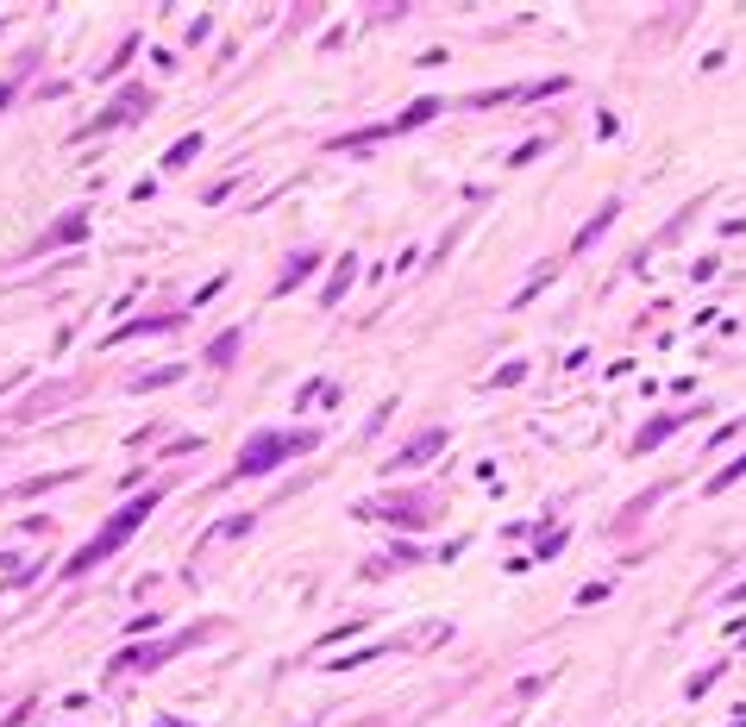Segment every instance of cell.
I'll return each mask as SVG.
<instances>
[{
    "label": "cell",
    "mask_w": 746,
    "mask_h": 727,
    "mask_svg": "<svg viewBox=\"0 0 746 727\" xmlns=\"http://www.w3.org/2000/svg\"><path fill=\"white\" fill-rule=\"evenodd\" d=\"M151 508H157V496H151V489H145V496H138V502H126V508H120V514H113V521H107V527H101V539H95V546H82L76 558H69V577H82V571H95V565H101V558H107V552H120V546H126V533H132L138 521H145V514H151Z\"/></svg>",
    "instance_id": "obj_1"
},
{
    "label": "cell",
    "mask_w": 746,
    "mask_h": 727,
    "mask_svg": "<svg viewBox=\"0 0 746 727\" xmlns=\"http://www.w3.org/2000/svg\"><path fill=\"white\" fill-rule=\"evenodd\" d=\"M76 232H82V214H76V220H63V226H57V232H51V239H44V245H69V239H76Z\"/></svg>",
    "instance_id": "obj_3"
},
{
    "label": "cell",
    "mask_w": 746,
    "mask_h": 727,
    "mask_svg": "<svg viewBox=\"0 0 746 727\" xmlns=\"http://www.w3.org/2000/svg\"><path fill=\"white\" fill-rule=\"evenodd\" d=\"M295 452H314V433H258V445L239 452V477H264L270 464H283Z\"/></svg>",
    "instance_id": "obj_2"
}]
</instances>
